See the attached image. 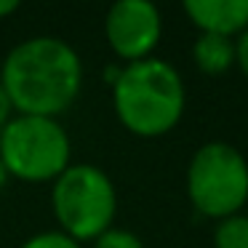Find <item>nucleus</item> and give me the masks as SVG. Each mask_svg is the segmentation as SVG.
<instances>
[{
  "label": "nucleus",
  "instance_id": "obj_13",
  "mask_svg": "<svg viewBox=\"0 0 248 248\" xmlns=\"http://www.w3.org/2000/svg\"><path fill=\"white\" fill-rule=\"evenodd\" d=\"M14 115H16L14 102H11V96H8V91L3 88V83H0V128H3V125H6Z\"/></svg>",
  "mask_w": 248,
  "mask_h": 248
},
{
  "label": "nucleus",
  "instance_id": "obj_4",
  "mask_svg": "<svg viewBox=\"0 0 248 248\" xmlns=\"http://www.w3.org/2000/svg\"><path fill=\"white\" fill-rule=\"evenodd\" d=\"M0 160L8 176L54 182L72 163V141L59 118L16 112L0 128Z\"/></svg>",
  "mask_w": 248,
  "mask_h": 248
},
{
  "label": "nucleus",
  "instance_id": "obj_11",
  "mask_svg": "<svg viewBox=\"0 0 248 248\" xmlns=\"http://www.w3.org/2000/svg\"><path fill=\"white\" fill-rule=\"evenodd\" d=\"M93 248H147L144 240L128 227H109L93 240Z\"/></svg>",
  "mask_w": 248,
  "mask_h": 248
},
{
  "label": "nucleus",
  "instance_id": "obj_8",
  "mask_svg": "<svg viewBox=\"0 0 248 248\" xmlns=\"http://www.w3.org/2000/svg\"><path fill=\"white\" fill-rule=\"evenodd\" d=\"M192 59L208 75H221L235 64V38L216 32H198L192 43Z\"/></svg>",
  "mask_w": 248,
  "mask_h": 248
},
{
  "label": "nucleus",
  "instance_id": "obj_15",
  "mask_svg": "<svg viewBox=\"0 0 248 248\" xmlns=\"http://www.w3.org/2000/svg\"><path fill=\"white\" fill-rule=\"evenodd\" d=\"M8 171H6V166H3V160H0V187H6V182H8Z\"/></svg>",
  "mask_w": 248,
  "mask_h": 248
},
{
  "label": "nucleus",
  "instance_id": "obj_7",
  "mask_svg": "<svg viewBox=\"0 0 248 248\" xmlns=\"http://www.w3.org/2000/svg\"><path fill=\"white\" fill-rule=\"evenodd\" d=\"M184 14L200 32L237 38L248 27V0H184Z\"/></svg>",
  "mask_w": 248,
  "mask_h": 248
},
{
  "label": "nucleus",
  "instance_id": "obj_9",
  "mask_svg": "<svg viewBox=\"0 0 248 248\" xmlns=\"http://www.w3.org/2000/svg\"><path fill=\"white\" fill-rule=\"evenodd\" d=\"M216 248H248V214L237 211L224 219H216L214 227Z\"/></svg>",
  "mask_w": 248,
  "mask_h": 248
},
{
  "label": "nucleus",
  "instance_id": "obj_10",
  "mask_svg": "<svg viewBox=\"0 0 248 248\" xmlns=\"http://www.w3.org/2000/svg\"><path fill=\"white\" fill-rule=\"evenodd\" d=\"M19 248H83L80 240L67 235L64 230L54 227V230H38L27 237Z\"/></svg>",
  "mask_w": 248,
  "mask_h": 248
},
{
  "label": "nucleus",
  "instance_id": "obj_1",
  "mask_svg": "<svg viewBox=\"0 0 248 248\" xmlns=\"http://www.w3.org/2000/svg\"><path fill=\"white\" fill-rule=\"evenodd\" d=\"M83 59L59 35H32L8 48L0 83L16 112L59 118L83 88Z\"/></svg>",
  "mask_w": 248,
  "mask_h": 248
},
{
  "label": "nucleus",
  "instance_id": "obj_12",
  "mask_svg": "<svg viewBox=\"0 0 248 248\" xmlns=\"http://www.w3.org/2000/svg\"><path fill=\"white\" fill-rule=\"evenodd\" d=\"M235 64L243 70V75L248 78V27L235 38Z\"/></svg>",
  "mask_w": 248,
  "mask_h": 248
},
{
  "label": "nucleus",
  "instance_id": "obj_14",
  "mask_svg": "<svg viewBox=\"0 0 248 248\" xmlns=\"http://www.w3.org/2000/svg\"><path fill=\"white\" fill-rule=\"evenodd\" d=\"M14 11H19V0H0V19Z\"/></svg>",
  "mask_w": 248,
  "mask_h": 248
},
{
  "label": "nucleus",
  "instance_id": "obj_3",
  "mask_svg": "<svg viewBox=\"0 0 248 248\" xmlns=\"http://www.w3.org/2000/svg\"><path fill=\"white\" fill-rule=\"evenodd\" d=\"M51 208L59 230L75 240H96L115 224L118 189L96 163H70L51 184Z\"/></svg>",
  "mask_w": 248,
  "mask_h": 248
},
{
  "label": "nucleus",
  "instance_id": "obj_6",
  "mask_svg": "<svg viewBox=\"0 0 248 248\" xmlns=\"http://www.w3.org/2000/svg\"><path fill=\"white\" fill-rule=\"evenodd\" d=\"M104 35L120 59H147L160 43L163 14L152 0H115L104 14Z\"/></svg>",
  "mask_w": 248,
  "mask_h": 248
},
{
  "label": "nucleus",
  "instance_id": "obj_2",
  "mask_svg": "<svg viewBox=\"0 0 248 248\" xmlns=\"http://www.w3.org/2000/svg\"><path fill=\"white\" fill-rule=\"evenodd\" d=\"M109 88L118 120L136 136H163L184 115V78L163 56L120 64L109 72Z\"/></svg>",
  "mask_w": 248,
  "mask_h": 248
},
{
  "label": "nucleus",
  "instance_id": "obj_5",
  "mask_svg": "<svg viewBox=\"0 0 248 248\" xmlns=\"http://www.w3.org/2000/svg\"><path fill=\"white\" fill-rule=\"evenodd\" d=\"M187 198L203 216L224 219L248 200V157L224 139L203 141L187 163Z\"/></svg>",
  "mask_w": 248,
  "mask_h": 248
}]
</instances>
